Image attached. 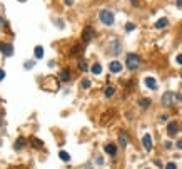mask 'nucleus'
I'll return each mask as SVG.
<instances>
[{"label":"nucleus","instance_id":"nucleus-21","mask_svg":"<svg viewBox=\"0 0 182 169\" xmlns=\"http://www.w3.org/2000/svg\"><path fill=\"white\" fill-rule=\"evenodd\" d=\"M59 158H60L62 161H65V162L70 161V154H69V152H65V151H60V152H59Z\"/></svg>","mask_w":182,"mask_h":169},{"label":"nucleus","instance_id":"nucleus-23","mask_svg":"<svg viewBox=\"0 0 182 169\" xmlns=\"http://www.w3.org/2000/svg\"><path fill=\"white\" fill-rule=\"evenodd\" d=\"M90 84H92V82H90L89 79H82V89H89Z\"/></svg>","mask_w":182,"mask_h":169},{"label":"nucleus","instance_id":"nucleus-25","mask_svg":"<svg viewBox=\"0 0 182 169\" xmlns=\"http://www.w3.org/2000/svg\"><path fill=\"white\" fill-rule=\"evenodd\" d=\"M165 169H177V166H175V162H167V164H165Z\"/></svg>","mask_w":182,"mask_h":169},{"label":"nucleus","instance_id":"nucleus-14","mask_svg":"<svg viewBox=\"0 0 182 169\" xmlns=\"http://www.w3.org/2000/svg\"><path fill=\"white\" fill-rule=\"evenodd\" d=\"M137 104H139V107L147 109L150 104H152V101H150V99H147V97H142V99H139V101H137Z\"/></svg>","mask_w":182,"mask_h":169},{"label":"nucleus","instance_id":"nucleus-28","mask_svg":"<svg viewBox=\"0 0 182 169\" xmlns=\"http://www.w3.org/2000/svg\"><path fill=\"white\" fill-rule=\"evenodd\" d=\"M34 67V62H27V64H25V69H32Z\"/></svg>","mask_w":182,"mask_h":169},{"label":"nucleus","instance_id":"nucleus-26","mask_svg":"<svg viewBox=\"0 0 182 169\" xmlns=\"http://www.w3.org/2000/svg\"><path fill=\"white\" fill-rule=\"evenodd\" d=\"M175 62H177V64H180V65H182V54H179L177 57H175Z\"/></svg>","mask_w":182,"mask_h":169},{"label":"nucleus","instance_id":"nucleus-11","mask_svg":"<svg viewBox=\"0 0 182 169\" xmlns=\"http://www.w3.org/2000/svg\"><path fill=\"white\" fill-rule=\"evenodd\" d=\"M127 144H129L127 134H125V132H120V134H119V146H120V148H125Z\"/></svg>","mask_w":182,"mask_h":169},{"label":"nucleus","instance_id":"nucleus-8","mask_svg":"<svg viewBox=\"0 0 182 169\" xmlns=\"http://www.w3.org/2000/svg\"><path fill=\"white\" fill-rule=\"evenodd\" d=\"M142 144H144V149L145 151H152V137H150V134H144Z\"/></svg>","mask_w":182,"mask_h":169},{"label":"nucleus","instance_id":"nucleus-3","mask_svg":"<svg viewBox=\"0 0 182 169\" xmlns=\"http://www.w3.org/2000/svg\"><path fill=\"white\" fill-rule=\"evenodd\" d=\"M109 52H110L112 55H119L122 52V45H120V42H119L117 39L110 40V44H109Z\"/></svg>","mask_w":182,"mask_h":169},{"label":"nucleus","instance_id":"nucleus-4","mask_svg":"<svg viewBox=\"0 0 182 169\" xmlns=\"http://www.w3.org/2000/svg\"><path fill=\"white\" fill-rule=\"evenodd\" d=\"M94 37H95V30L92 29V27H85L82 32V40L85 44H89L90 40H94Z\"/></svg>","mask_w":182,"mask_h":169},{"label":"nucleus","instance_id":"nucleus-22","mask_svg":"<svg viewBox=\"0 0 182 169\" xmlns=\"http://www.w3.org/2000/svg\"><path fill=\"white\" fill-rule=\"evenodd\" d=\"M79 69L80 70H87V69H89L87 67V62L85 60H79Z\"/></svg>","mask_w":182,"mask_h":169},{"label":"nucleus","instance_id":"nucleus-16","mask_svg":"<svg viewBox=\"0 0 182 169\" xmlns=\"http://www.w3.org/2000/svg\"><path fill=\"white\" fill-rule=\"evenodd\" d=\"M90 70H92L94 76H100V74H102V65H100L99 62H97V64H94V65H92V69H90Z\"/></svg>","mask_w":182,"mask_h":169},{"label":"nucleus","instance_id":"nucleus-20","mask_svg":"<svg viewBox=\"0 0 182 169\" xmlns=\"http://www.w3.org/2000/svg\"><path fill=\"white\" fill-rule=\"evenodd\" d=\"M104 94H105V97H107V99H110V97H112V96H114V94H115V87H112V86H109V87H107V89L104 90Z\"/></svg>","mask_w":182,"mask_h":169},{"label":"nucleus","instance_id":"nucleus-2","mask_svg":"<svg viewBox=\"0 0 182 169\" xmlns=\"http://www.w3.org/2000/svg\"><path fill=\"white\" fill-rule=\"evenodd\" d=\"M99 18H100V22L102 24H105V25H112L115 22V18H114V14H112L110 10H102L99 14Z\"/></svg>","mask_w":182,"mask_h":169},{"label":"nucleus","instance_id":"nucleus-29","mask_svg":"<svg viewBox=\"0 0 182 169\" xmlns=\"http://www.w3.org/2000/svg\"><path fill=\"white\" fill-rule=\"evenodd\" d=\"M4 79H5V72L0 69V80H4Z\"/></svg>","mask_w":182,"mask_h":169},{"label":"nucleus","instance_id":"nucleus-13","mask_svg":"<svg viewBox=\"0 0 182 169\" xmlns=\"http://www.w3.org/2000/svg\"><path fill=\"white\" fill-rule=\"evenodd\" d=\"M105 152H107L109 156H115L117 154V146H115V144H107V146H105Z\"/></svg>","mask_w":182,"mask_h":169},{"label":"nucleus","instance_id":"nucleus-31","mask_svg":"<svg viewBox=\"0 0 182 169\" xmlns=\"http://www.w3.org/2000/svg\"><path fill=\"white\" fill-rule=\"evenodd\" d=\"M97 164H104V159L102 158H97Z\"/></svg>","mask_w":182,"mask_h":169},{"label":"nucleus","instance_id":"nucleus-6","mask_svg":"<svg viewBox=\"0 0 182 169\" xmlns=\"http://www.w3.org/2000/svg\"><path fill=\"white\" fill-rule=\"evenodd\" d=\"M0 52L4 55H7V57H10L14 54V45L12 44H0Z\"/></svg>","mask_w":182,"mask_h":169},{"label":"nucleus","instance_id":"nucleus-7","mask_svg":"<svg viewBox=\"0 0 182 169\" xmlns=\"http://www.w3.org/2000/svg\"><path fill=\"white\" fill-rule=\"evenodd\" d=\"M177 131H179V124L177 122H169V126H167V134H169V137H175V134H177Z\"/></svg>","mask_w":182,"mask_h":169},{"label":"nucleus","instance_id":"nucleus-18","mask_svg":"<svg viewBox=\"0 0 182 169\" xmlns=\"http://www.w3.org/2000/svg\"><path fill=\"white\" fill-rule=\"evenodd\" d=\"M34 54H35V59H42L43 57V47L37 45L35 49H34Z\"/></svg>","mask_w":182,"mask_h":169},{"label":"nucleus","instance_id":"nucleus-10","mask_svg":"<svg viewBox=\"0 0 182 169\" xmlns=\"http://www.w3.org/2000/svg\"><path fill=\"white\" fill-rule=\"evenodd\" d=\"M169 25V20L165 17H162V18H159L157 22H155V29H159V30H162V29H165V27Z\"/></svg>","mask_w":182,"mask_h":169},{"label":"nucleus","instance_id":"nucleus-32","mask_svg":"<svg viewBox=\"0 0 182 169\" xmlns=\"http://www.w3.org/2000/svg\"><path fill=\"white\" fill-rule=\"evenodd\" d=\"M175 4H177V7H179V8H182V0H177Z\"/></svg>","mask_w":182,"mask_h":169},{"label":"nucleus","instance_id":"nucleus-17","mask_svg":"<svg viewBox=\"0 0 182 169\" xmlns=\"http://www.w3.org/2000/svg\"><path fill=\"white\" fill-rule=\"evenodd\" d=\"M30 142H32V146L35 149H42L43 148V142L40 139H37V137H32V139H30Z\"/></svg>","mask_w":182,"mask_h":169},{"label":"nucleus","instance_id":"nucleus-24","mask_svg":"<svg viewBox=\"0 0 182 169\" xmlns=\"http://www.w3.org/2000/svg\"><path fill=\"white\" fill-rule=\"evenodd\" d=\"M134 29H136V25H134V24H130V22H129L127 25H125V30H127V32H132Z\"/></svg>","mask_w":182,"mask_h":169},{"label":"nucleus","instance_id":"nucleus-1","mask_svg":"<svg viewBox=\"0 0 182 169\" xmlns=\"http://www.w3.org/2000/svg\"><path fill=\"white\" fill-rule=\"evenodd\" d=\"M125 65H127L129 70H136L140 65V57L137 54H127V57H125Z\"/></svg>","mask_w":182,"mask_h":169},{"label":"nucleus","instance_id":"nucleus-19","mask_svg":"<svg viewBox=\"0 0 182 169\" xmlns=\"http://www.w3.org/2000/svg\"><path fill=\"white\" fill-rule=\"evenodd\" d=\"M24 146H25V139L24 137H18V139L15 141V149L20 151V149H24Z\"/></svg>","mask_w":182,"mask_h":169},{"label":"nucleus","instance_id":"nucleus-12","mask_svg":"<svg viewBox=\"0 0 182 169\" xmlns=\"http://www.w3.org/2000/svg\"><path fill=\"white\" fill-rule=\"evenodd\" d=\"M59 79H60L62 82H69V80H70V72H69L67 69L60 70V74H59Z\"/></svg>","mask_w":182,"mask_h":169},{"label":"nucleus","instance_id":"nucleus-34","mask_svg":"<svg viewBox=\"0 0 182 169\" xmlns=\"http://www.w3.org/2000/svg\"><path fill=\"white\" fill-rule=\"evenodd\" d=\"M2 122H4V121H2V117H0V126H2Z\"/></svg>","mask_w":182,"mask_h":169},{"label":"nucleus","instance_id":"nucleus-33","mask_svg":"<svg viewBox=\"0 0 182 169\" xmlns=\"http://www.w3.org/2000/svg\"><path fill=\"white\" fill-rule=\"evenodd\" d=\"M130 2H132V5H136V4H137V0H130Z\"/></svg>","mask_w":182,"mask_h":169},{"label":"nucleus","instance_id":"nucleus-5","mask_svg":"<svg viewBox=\"0 0 182 169\" xmlns=\"http://www.w3.org/2000/svg\"><path fill=\"white\" fill-rule=\"evenodd\" d=\"M174 101H175V94H172V92H165L162 96V106L164 107H171Z\"/></svg>","mask_w":182,"mask_h":169},{"label":"nucleus","instance_id":"nucleus-15","mask_svg":"<svg viewBox=\"0 0 182 169\" xmlns=\"http://www.w3.org/2000/svg\"><path fill=\"white\" fill-rule=\"evenodd\" d=\"M145 86L149 87V89H152V90L157 89V82H155L154 77H147V79H145Z\"/></svg>","mask_w":182,"mask_h":169},{"label":"nucleus","instance_id":"nucleus-9","mask_svg":"<svg viewBox=\"0 0 182 169\" xmlns=\"http://www.w3.org/2000/svg\"><path fill=\"white\" fill-rule=\"evenodd\" d=\"M109 70H110L112 74H119V72L122 70V64L119 60H112L110 64H109Z\"/></svg>","mask_w":182,"mask_h":169},{"label":"nucleus","instance_id":"nucleus-27","mask_svg":"<svg viewBox=\"0 0 182 169\" xmlns=\"http://www.w3.org/2000/svg\"><path fill=\"white\" fill-rule=\"evenodd\" d=\"M175 146H177V149H180V151H182V139H179V141H177V144H175Z\"/></svg>","mask_w":182,"mask_h":169},{"label":"nucleus","instance_id":"nucleus-30","mask_svg":"<svg viewBox=\"0 0 182 169\" xmlns=\"http://www.w3.org/2000/svg\"><path fill=\"white\" fill-rule=\"evenodd\" d=\"M65 5H67V7H70V5H74V0H65Z\"/></svg>","mask_w":182,"mask_h":169}]
</instances>
